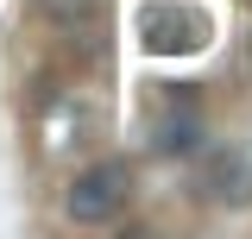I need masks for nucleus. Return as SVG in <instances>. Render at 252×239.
<instances>
[{
	"label": "nucleus",
	"mask_w": 252,
	"mask_h": 239,
	"mask_svg": "<svg viewBox=\"0 0 252 239\" xmlns=\"http://www.w3.org/2000/svg\"><path fill=\"white\" fill-rule=\"evenodd\" d=\"M208 189H215L220 208H246L252 202V164L240 157V151H220L215 170H208Z\"/></svg>",
	"instance_id": "nucleus-3"
},
{
	"label": "nucleus",
	"mask_w": 252,
	"mask_h": 239,
	"mask_svg": "<svg viewBox=\"0 0 252 239\" xmlns=\"http://www.w3.org/2000/svg\"><path fill=\"white\" fill-rule=\"evenodd\" d=\"M202 31L208 26H202L189 6H152V13H145V44H158V51H189Z\"/></svg>",
	"instance_id": "nucleus-2"
},
{
	"label": "nucleus",
	"mask_w": 252,
	"mask_h": 239,
	"mask_svg": "<svg viewBox=\"0 0 252 239\" xmlns=\"http://www.w3.org/2000/svg\"><path fill=\"white\" fill-rule=\"evenodd\" d=\"M44 6H51L57 19H82V13H89V0H44Z\"/></svg>",
	"instance_id": "nucleus-5"
},
{
	"label": "nucleus",
	"mask_w": 252,
	"mask_h": 239,
	"mask_svg": "<svg viewBox=\"0 0 252 239\" xmlns=\"http://www.w3.org/2000/svg\"><path fill=\"white\" fill-rule=\"evenodd\" d=\"M126 170L120 164H89L82 177L69 182V195H63V214L76 220V227H114L126 208Z\"/></svg>",
	"instance_id": "nucleus-1"
},
{
	"label": "nucleus",
	"mask_w": 252,
	"mask_h": 239,
	"mask_svg": "<svg viewBox=\"0 0 252 239\" xmlns=\"http://www.w3.org/2000/svg\"><path fill=\"white\" fill-rule=\"evenodd\" d=\"M195 139H202V126H195L189 114H170V120H164V126L152 132V151H164V157H177V151H189Z\"/></svg>",
	"instance_id": "nucleus-4"
}]
</instances>
